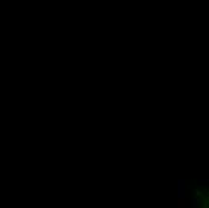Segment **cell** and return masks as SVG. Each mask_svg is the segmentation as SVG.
I'll return each instance as SVG.
<instances>
[{
	"label": "cell",
	"mask_w": 209,
	"mask_h": 208,
	"mask_svg": "<svg viewBox=\"0 0 209 208\" xmlns=\"http://www.w3.org/2000/svg\"><path fill=\"white\" fill-rule=\"evenodd\" d=\"M199 203H201V200L198 198V196H193L192 200H191V207L192 208H197L199 206Z\"/></svg>",
	"instance_id": "7a4b0ae2"
},
{
	"label": "cell",
	"mask_w": 209,
	"mask_h": 208,
	"mask_svg": "<svg viewBox=\"0 0 209 208\" xmlns=\"http://www.w3.org/2000/svg\"><path fill=\"white\" fill-rule=\"evenodd\" d=\"M208 195H209V191H208Z\"/></svg>",
	"instance_id": "5b68a950"
},
{
	"label": "cell",
	"mask_w": 209,
	"mask_h": 208,
	"mask_svg": "<svg viewBox=\"0 0 209 208\" xmlns=\"http://www.w3.org/2000/svg\"><path fill=\"white\" fill-rule=\"evenodd\" d=\"M193 195H195V196H202V191H201L199 189H195V190H193Z\"/></svg>",
	"instance_id": "3957f363"
},
{
	"label": "cell",
	"mask_w": 209,
	"mask_h": 208,
	"mask_svg": "<svg viewBox=\"0 0 209 208\" xmlns=\"http://www.w3.org/2000/svg\"><path fill=\"white\" fill-rule=\"evenodd\" d=\"M185 189L186 184L184 179H178V207H184V200H185Z\"/></svg>",
	"instance_id": "6da1fadb"
},
{
	"label": "cell",
	"mask_w": 209,
	"mask_h": 208,
	"mask_svg": "<svg viewBox=\"0 0 209 208\" xmlns=\"http://www.w3.org/2000/svg\"><path fill=\"white\" fill-rule=\"evenodd\" d=\"M198 182H207V183H209V179H198Z\"/></svg>",
	"instance_id": "277c9868"
}]
</instances>
